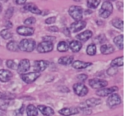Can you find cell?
<instances>
[{
  "mask_svg": "<svg viewBox=\"0 0 124 116\" xmlns=\"http://www.w3.org/2000/svg\"><path fill=\"white\" fill-rule=\"evenodd\" d=\"M116 73H117V70L116 67H110V68L107 70V74H108L109 75H110V76L115 75Z\"/></svg>",
  "mask_w": 124,
  "mask_h": 116,
  "instance_id": "cell-35",
  "label": "cell"
},
{
  "mask_svg": "<svg viewBox=\"0 0 124 116\" xmlns=\"http://www.w3.org/2000/svg\"><path fill=\"white\" fill-rule=\"evenodd\" d=\"M26 114L27 116H37L38 114V109L32 104H29L26 108Z\"/></svg>",
  "mask_w": 124,
  "mask_h": 116,
  "instance_id": "cell-24",
  "label": "cell"
},
{
  "mask_svg": "<svg viewBox=\"0 0 124 116\" xmlns=\"http://www.w3.org/2000/svg\"><path fill=\"white\" fill-rule=\"evenodd\" d=\"M1 11H2V6L0 5V13H1Z\"/></svg>",
  "mask_w": 124,
  "mask_h": 116,
  "instance_id": "cell-46",
  "label": "cell"
},
{
  "mask_svg": "<svg viewBox=\"0 0 124 116\" xmlns=\"http://www.w3.org/2000/svg\"><path fill=\"white\" fill-rule=\"evenodd\" d=\"M48 30L49 31H53V32H57V31H59L57 26H49V27L48 28Z\"/></svg>",
  "mask_w": 124,
  "mask_h": 116,
  "instance_id": "cell-40",
  "label": "cell"
},
{
  "mask_svg": "<svg viewBox=\"0 0 124 116\" xmlns=\"http://www.w3.org/2000/svg\"><path fill=\"white\" fill-rule=\"evenodd\" d=\"M48 66V62L45 60H38L35 61V69H36V72L40 73L41 71L45 70V69Z\"/></svg>",
  "mask_w": 124,
  "mask_h": 116,
  "instance_id": "cell-17",
  "label": "cell"
},
{
  "mask_svg": "<svg viewBox=\"0 0 124 116\" xmlns=\"http://www.w3.org/2000/svg\"><path fill=\"white\" fill-rule=\"evenodd\" d=\"M116 90H118L116 87H110V88H102L97 91L96 94L99 97H106V96H110V94H112Z\"/></svg>",
  "mask_w": 124,
  "mask_h": 116,
  "instance_id": "cell-12",
  "label": "cell"
},
{
  "mask_svg": "<svg viewBox=\"0 0 124 116\" xmlns=\"http://www.w3.org/2000/svg\"><path fill=\"white\" fill-rule=\"evenodd\" d=\"M18 47L20 49L24 52H31L36 48V42L31 38H26L20 42Z\"/></svg>",
  "mask_w": 124,
  "mask_h": 116,
  "instance_id": "cell-1",
  "label": "cell"
},
{
  "mask_svg": "<svg viewBox=\"0 0 124 116\" xmlns=\"http://www.w3.org/2000/svg\"><path fill=\"white\" fill-rule=\"evenodd\" d=\"M6 65L9 69H15L16 68V63H15L14 60L12 59H9L6 62Z\"/></svg>",
  "mask_w": 124,
  "mask_h": 116,
  "instance_id": "cell-36",
  "label": "cell"
},
{
  "mask_svg": "<svg viewBox=\"0 0 124 116\" xmlns=\"http://www.w3.org/2000/svg\"><path fill=\"white\" fill-rule=\"evenodd\" d=\"M69 14L71 17L76 21H81L83 18V9L80 6L72 5L69 9Z\"/></svg>",
  "mask_w": 124,
  "mask_h": 116,
  "instance_id": "cell-3",
  "label": "cell"
},
{
  "mask_svg": "<svg viewBox=\"0 0 124 116\" xmlns=\"http://www.w3.org/2000/svg\"><path fill=\"white\" fill-rule=\"evenodd\" d=\"M78 78L81 80H87L88 76H87V75H85V74H82V75H78Z\"/></svg>",
  "mask_w": 124,
  "mask_h": 116,
  "instance_id": "cell-41",
  "label": "cell"
},
{
  "mask_svg": "<svg viewBox=\"0 0 124 116\" xmlns=\"http://www.w3.org/2000/svg\"><path fill=\"white\" fill-rule=\"evenodd\" d=\"M100 4V0H88L87 1V5L89 9H96Z\"/></svg>",
  "mask_w": 124,
  "mask_h": 116,
  "instance_id": "cell-31",
  "label": "cell"
},
{
  "mask_svg": "<svg viewBox=\"0 0 124 116\" xmlns=\"http://www.w3.org/2000/svg\"><path fill=\"white\" fill-rule=\"evenodd\" d=\"M13 75L9 70H0V81L7 82L11 80Z\"/></svg>",
  "mask_w": 124,
  "mask_h": 116,
  "instance_id": "cell-14",
  "label": "cell"
},
{
  "mask_svg": "<svg viewBox=\"0 0 124 116\" xmlns=\"http://www.w3.org/2000/svg\"><path fill=\"white\" fill-rule=\"evenodd\" d=\"M54 48V44L52 42H42L38 44V51L39 53H48L51 52Z\"/></svg>",
  "mask_w": 124,
  "mask_h": 116,
  "instance_id": "cell-7",
  "label": "cell"
},
{
  "mask_svg": "<svg viewBox=\"0 0 124 116\" xmlns=\"http://www.w3.org/2000/svg\"><path fill=\"white\" fill-rule=\"evenodd\" d=\"M100 51H101V53H103V54H110V53H114V51H115V49H114L113 46H111V45L110 44H104L101 46V48H100Z\"/></svg>",
  "mask_w": 124,
  "mask_h": 116,
  "instance_id": "cell-21",
  "label": "cell"
},
{
  "mask_svg": "<svg viewBox=\"0 0 124 116\" xmlns=\"http://www.w3.org/2000/svg\"><path fill=\"white\" fill-rule=\"evenodd\" d=\"M69 49V43L66 41H60V43H58V46H57V50L59 52H66Z\"/></svg>",
  "mask_w": 124,
  "mask_h": 116,
  "instance_id": "cell-23",
  "label": "cell"
},
{
  "mask_svg": "<svg viewBox=\"0 0 124 116\" xmlns=\"http://www.w3.org/2000/svg\"><path fill=\"white\" fill-rule=\"evenodd\" d=\"M73 90H74L75 93L79 97H83V96L87 95L88 92V87L83 83H77L73 86Z\"/></svg>",
  "mask_w": 124,
  "mask_h": 116,
  "instance_id": "cell-5",
  "label": "cell"
},
{
  "mask_svg": "<svg viewBox=\"0 0 124 116\" xmlns=\"http://www.w3.org/2000/svg\"><path fill=\"white\" fill-rule=\"evenodd\" d=\"M8 106H9V103H7V102H4V104H2V105H0V109H3V110H5V109H7Z\"/></svg>",
  "mask_w": 124,
  "mask_h": 116,
  "instance_id": "cell-43",
  "label": "cell"
},
{
  "mask_svg": "<svg viewBox=\"0 0 124 116\" xmlns=\"http://www.w3.org/2000/svg\"><path fill=\"white\" fill-rule=\"evenodd\" d=\"M64 32L67 36H70V29H68V28H65Z\"/></svg>",
  "mask_w": 124,
  "mask_h": 116,
  "instance_id": "cell-45",
  "label": "cell"
},
{
  "mask_svg": "<svg viewBox=\"0 0 124 116\" xmlns=\"http://www.w3.org/2000/svg\"><path fill=\"white\" fill-rule=\"evenodd\" d=\"M101 102V100L100 98H89L88 100H86L85 102V104H86L87 107H95L96 105H99V104Z\"/></svg>",
  "mask_w": 124,
  "mask_h": 116,
  "instance_id": "cell-25",
  "label": "cell"
},
{
  "mask_svg": "<svg viewBox=\"0 0 124 116\" xmlns=\"http://www.w3.org/2000/svg\"><path fill=\"white\" fill-rule=\"evenodd\" d=\"M39 76H40V73L35 71V72H30V73L23 74V75H21V79H22V80L24 82L30 84L34 82Z\"/></svg>",
  "mask_w": 124,
  "mask_h": 116,
  "instance_id": "cell-4",
  "label": "cell"
},
{
  "mask_svg": "<svg viewBox=\"0 0 124 116\" xmlns=\"http://www.w3.org/2000/svg\"><path fill=\"white\" fill-rule=\"evenodd\" d=\"M15 3H16V4H25L26 3V0H16Z\"/></svg>",
  "mask_w": 124,
  "mask_h": 116,
  "instance_id": "cell-42",
  "label": "cell"
},
{
  "mask_svg": "<svg viewBox=\"0 0 124 116\" xmlns=\"http://www.w3.org/2000/svg\"><path fill=\"white\" fill-rule=\"evenodd\" d=\"M24 109H25V106L24 105H22L21 107V109H18V111L16 113H15L16 114H17V115H22L23 114V113H24Z\"/></svg>",
  "mask_w": 124,
  "mask_h": 116,
  "instance_id": "cell-39",
  "label": "cell"
},
{
  "mask_svg": "<svg viewBox=\"0 0 124 116\" xmlns=\"http://www.w3.org/2000/svg\"><path fill=\"white\" fill-rule=\"evenodd\" d=\"M72 67L76 70H83L85 69L87 67L90 66L92 65V63L90 62H83V61H80V60H76V61L72 62Z\"/></svg>",
  "mask_w": 124,
  "mask_h": 116,
  "instance_id": "cell-15",
  "label": "cell"
},
{
  "mask_svg": "<svg viewBox=\"0 0 124 116\" xmlns=\"http://www.w3.org/2000/svg\"><path fill=\"white\" fill-rule=\"evenodd\" d=\"M35 22H36V19H35L34 17H29V18H27V19L25 20V21H24L26 26H31V25L35 24Z\"/></svg>",
  "mask_w": 124,
  "mask_h": 116,
  "instance_id": "cell-34",
  "label": "cell"
},
{
  "mask_svg": "<svg viewBox=\"0 0 124 116\" xmlns=\"http://www.w3.org/2000/svg\"><path fill=\"white\" fill-rule=\"evenodd\" d=\"M89 86L93 89H102L108 85L106 80H100V79H91L89 80Z\"/></svg>",
  "mask_w": 124,
  "mask_h": 116,
  "instance_id": "cell-6",
  "label": "cell"
},
{
  "mask_svg": "<svg viewBox=\"0 0 124 116\" xmlns=\"http://www.w3.org/2000/svg\"><path fill=\"white\" fill-rule=\"evenodd\" d=\"M86 26V21H76V22H73L72 24L70 26V29L72 32L76 33L80 31L81 30H83V28H85Z\"/></svg>",
  "mask_w": 124,
  "mask_h": 116,
  "instance_id": "cell-11",
  "label": "cell"
},
{
  "mask_svg": "<svg viewBox=\"0 0 124 116\" xmlns=\"http://www.w3.org/2000/svg\"><path fill=\"white\" fill-rule=\"evenodd\" d=\"M0 116H3V115H2V114H1V113H0Z\"/></svg>",
  "mask_w": 124,
  "mask_h": 116,
  "instance_id": "cell-47",
  "label": "cell"
},
{
  "mask_svg": "<svg viewBox=\"0 0 124 116\" xmlns=\"http://www.w3.org/2000/svg\"><path fill=\"white\" fill-rule=\"evenodd\" d=\"M92 36H93V32H92L91 31L87 30V31H83V32L80 33V34L77 35L76 37L78 38L79 41L84 43V42L88 41V39H90V38L92 37Z\"/></svg>",
  "mask_w": 124,
  "mask_h": 116,
  "instance_id": "cell-16",
  "label": "cell"
},
{
  "mask_svg": "<svg viewBox=\"0 0 124 116\" xmlns=\"http://www.w3.org/2000/svg\"><path fill=\"white\" fill-rule=\"evenodd\" d=\"M111 23L116 28L120 29L121 31L123 30V21H122V20L119 19V18H115V19L112 20Z\"/></svg>",
  "mask_w": 124,
  "mask_h": 116,
  "instance_id": "cell-29",
  "label": "cell"
},
{
  "mask_svg": "<svg viewBox=\"0 0 124 116\" xmlns=\"http://www.w3.org/2000/svg\"><path fill=\"white\" fill-rule=\"evenodd\" d=\"M5 27H6V29H10V28L12 27V24H11L10 21H7V22L5 23Z\"/></svg>",
  "mask_w": 124,
  "mask_h": 116,
  "instance_id": "cell-44",
  "label": "cell"
},
{
  "mask_svg": "<svg viewBox=\"0 0 124 116\" xmlns=\"http://www.w3.org/2000/svg\"><path fill=\"white\" fill-rule=\"evenodd\" d=\"M82 47H83V44L79 41H71L69 43V48H71V50L73 53L79 52L80 49L82 48Z\"/></svg>",
  "mask_w": 124,
  "mask_h": 116,
  "instance_id": "cell-19",
  "label": "cell"
},
{
  "mask_svg": "<svg viewBox=\"0 0 124 116\" xmlns=\"http://www.w3.org/2000/svg\"><path fill=\"white\" fill-rule=\"evenodd\" d=\"M24 9H26V10H28V11H30V12L33 13V14H42V11L33 4H26V5L25 6Z\"/></svg>",
  "mask_w": 124,
  "mask_h": 116,
  "instance_id": "cell-20",
  "label": "cell"
},
{
  "mask_svg": "<svg viewBox=\"0 0 124 116\" xmlns=\"http://www.w3.org/2000/svg\"><path fill=\"white\" fill-rule=\"evenodd\" d=\"M8 50L12 52H17L19 50V47H18V43L16 41H10L7 43L6 45Z\"/></svg>",
  "mask_w": 124,
  "mask_h": 116,
  "instance_id": "cell-28",
  "label": "cell"
},
{
  "mask_svg": "<svg viewBox=\"0 0 124 116\" xmlns=\"http://www.w3.org/2000/svg\"><path fill=\"white\" fill-rule=\"evenodd\" d=\"M13 13H14V9H13V8H9V9H8L5 12V18L6 19H9V18H11V16L13 15Z\"/></svg>",
  "mask_w": 124,
  "mask_h": 116,
  "instance_id": "cell-37",
  "label": "cell"
},
{
  "mask_svg": "<svg viewBox=\"0 0 124 116\" xmlns=\"http://www.w3.org/2000/svg\"><path fill=\"white\" fill-rule=\"evenodd\" d=\"M16 95L10 92H0V99H4V100H9V99L15 98Z\"/></svg>",
  "mask_w": 124,
  "mask_h": 116,
  "instance_id": "cell-30",
  "label": "cell"
},
{
  "mask_svg": "<svg viewBox=\"0 0 124 116\" xmlns=\"http://www.w3.org/2000/svg\"><path fill=\"white\" fill-rule=\"evenodd\" d=\"M73 62V57L72 56H64L61 57V58H59L58 63L60 64V65H68L72 64Z\"/></svg>",
  "mask_w": 124,
  "mask_h": 116,
  "instance_id": "cell-22",
  "label": "cell"
},
{
  "mask_svg": "<svg viewBox=\"0 0 124 116\" xmlns=\"http://www.w3.org/2000/svg\"><path fill=\"white\" fill-rule=\"evenodd\" d=\"M30 69V61L26 58L25 59L21 60V62L19 63V65H18L17 70L21 75H23V74H26V72L29 70Z\"/></svg>",
  "mask_w": 124,
  "mask_h": 116,
  "instance_id": "cell-10",
  "label": "cell"
},
{
  "mask_svg": "<svg viewBox=\"0 0 124 116\" xmlns=\"http://www.w3.org/2000/svg\"><path fill=\"white\" fill-rule=\"evenodd\" d=\"M55 21H56V17H54V16H53V17H49L48 18V19L45 21V23L46 24H52V23H54Z\"/></svg>",
  "mask_w": 124,
  "mask_h": 116,
  "instance_id": "cell-38",
  "label": "cell"
},
{
  "mask_svg": "<svg viewBox=\"0 0 124 116\" xmlns=\"http://www.w3.org/2000/svg\"><path fill=\"white\" fill-rule=\"evenodd\" d=\"M112 11H113V6H112L111 3L109 2V1H105L102 4V8L100 9L99 14H100V17L106 19L110 15Z\"/></svg>",
  "mask_w": 124,
  "mask_h": 116,
  "instance_id": "cell-2",
  "label": "cell"
},
{
  "mask_svg": "<svg viewBox=\"0 0 124 116\" xmlns=\"http://www.w3.org/2000/svg\"><path fill=\"white\" fill-rule=\"evenodd\" d=\"M87 53L90 56H93L96 54V45L92 43V44L88 45L87 48Z\"/></svg>",
  "mask_w": 124,
  "mask_h": 116,
  "instance_id": "cell-32",
  "label": "cell"
},
{
  "mask_svg": "<svg viewBox=\"0 0 124 116\" xmlns=\"http://www.w3.org/2000/svg\"><path fill=\"white\" fill-rule=\"evenodd\" d=\"M16 31L19 35L21 36H31V35L34 34V28L30 27V26H21L16 29Z\"/></svg>",
  "mask_w": 124,
  "mask_h": 116,
  "instance_id": "cell-8",
  "label": "cell"
},
{
  "mask_svg": "<svg viewBox=\"0 0 124 116\" xmlns=\"http://www.w3.org/2000/svg\"><path fill=\"white\" fill-rule=\"evenodd\" d=\"M60 114L64 116H70V115H74V114H77L79 113V110L78 109L74 107L71 108H64V109H61L60 111H59Z\"/></svg>",
  "mask_w": 124,
  "mask_h": 116,
  "instance_id": "cell-13",
  "label": "cell"
},
{
  "mask_svg": "<svg viewBox=\"0 0 124 116\" xmlns=\"http://www.w3.org/2000/svg\"><path fill=\"white\" fill-rule=\"evenodd\" d=\"M0 34H1L2 37L5 40L10 39V38H12V36H13V34L10 32V31H9L8 29H4L1 32H0Z\"/></svg>",
  "mask_w": 124,
  "mask_h": 116,
  "instance_id": "cell-33",
  "label": "cell"
},
{
  "mask_svg": "<svg viewBox=\"0 0 124 116\" xmlns=\"http://www.w3.org/2000/svg\"><path fill=\"white\" fill-rule=\"evenodd\" d=\"M114 43L119 49H123V35H119L114 38Z\"/></svg>",
  "mask_w": 124,
  "mask_h": 116,
  "instance_id": "cell-26",
  "label": "cell"
},
{
  "mask_svg": "<svg viewBox=\"0 0 124 116\" xmlns=\"http://www.w3.org/2000/svg\"><path fill=\"white\" fill-rule=\"evenodd\" d=\"M122 65H123V57L122 56H120L113 59L110 64V67H116V68L119 66H122Z\"/></svg>",
  "mask_w": 124,
  "mask_h": 116,
  "instance_id": "cell-27",
  "label": "cell"
},
{
  "mask_svg": "<svg viewBox=\"0 0 124 116\" xmlns=\"http://www.w3.org/2000/svg\"><path fill=\"white\" fill-rule=\"evenodd\" d=\"M38 109L40 110V112L45 116H51L54 114V111L52 108L48 107V106L44 105H38Z\"/></svg>",
  "mask_w": 124,
  "mask_h": 116,
  "instance_id": "cell-18",
  "label": "cell"
},
{
  "mask_svg": "<svg viewBox=\"0 0 124 116\" xmlns=\"http://www.w3.org/2000/svg\"><path fill=\"white\" fill-rule=\"evenodd\" d=\"M122 100H121V97L118 94L116 93H112L110 95V97L107 99V104H108L109 107L113 108L115 106H117L121 103Z\"/></svg>",
  "mask_w": 124,
  "mask_h": 116,
  "instance_id": "cell-9",
  "label": "cell"
}]
</instances>
